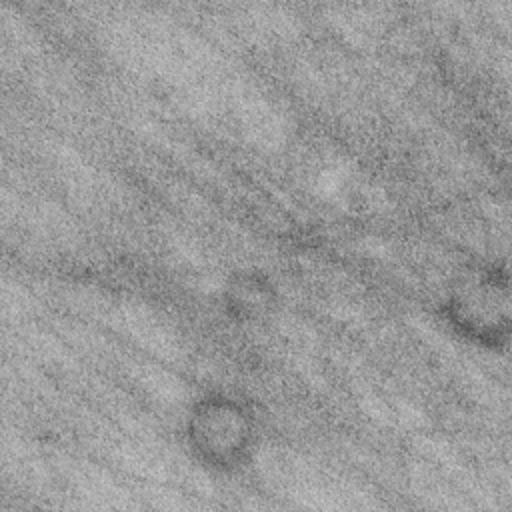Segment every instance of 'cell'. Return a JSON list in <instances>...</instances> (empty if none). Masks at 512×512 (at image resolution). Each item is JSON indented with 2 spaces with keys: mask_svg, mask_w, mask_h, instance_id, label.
Instances as JSON below:
<instances>
[{
  "mask_svg": "<svg viewBox=\"0 0 512 512\" xmlns=\"http://www.w3.org/2000/svg\"><path fill=\"white\" fill-rule=\"evenodd\" d=\"M260 424L252 404L226 390L194 398L184 420L190 454L216 472L242 470L258 448Z\"/></svg>",
  "mask_w": 512,
  "mask_h": 512,
  "instance_id": "1",
  "label": "cell"
},
{
  "mask_svg": "<svg viewBox=\"0 0 512 512\" xmlns=\"http://www.w3.org/2000/svg\"><path fill=\"white\" fill-rule=\"evenodd\" d=\"M510 280L500 264L464 270L442 300L446 324L464 340L486 350H504L510 336Z\"/></svg>",
  "mask_w": 512,
  "mask_h": 512,
  "instance_id": "2",
  "label": "cell"
},
{
  "mask_svg": "<svg viewBox=\"0 0 512 512\" xmlns=\"http://www.w3.org/2000/svg\"><path fill=\"white\" fill-rule=\"evenodd\" d=\"M224 302L230 312L244 320L252 322L270 310L274 304V286L268 278L252 272H240L224 290Z\"/></svg>",
  "mask_w": 512,
  "mask_h": 512,
  "instance_id": "3",
  "label": "cell"
}]
</instances>
